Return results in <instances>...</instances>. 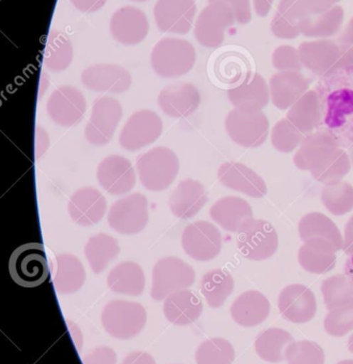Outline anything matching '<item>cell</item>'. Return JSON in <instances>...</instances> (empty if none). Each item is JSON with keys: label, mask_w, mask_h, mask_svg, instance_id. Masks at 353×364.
I'll return each instance as SVG.
<instances>
[{"label": "cell", "mask_w": 353, "mask_h": 364, "mask_svg": "<svg viewBox=\"0 0 353 364\" xmlns=\"http://www.w3.org/2000/svg\"><path fill=\"white\" fill-rule=\"evenodd\" d=\"M322 123L341 146L353 149V68H342L320 85Z\"/></svg>", "instance_id": "cell-1"}, {"label": "cell", "mask_w": 353, "mask_h": 364, "mask_svg": "<svg viewBox=\"0 0 353 364\" xmlns=\"http://www.w3.org/2000/svg\"><path fill=\"white\" fill-rule=\"evenodd\" d=\"M139 179L147 190L162 192L176 178L179 160L176 154L167 147H155L142 154L137 160Z\"/></svg>", "instance_id": "cell-2"}, {"label": "cell", "mask_w": 353, "mask_h": 364, "mask_svg": "<svg viewBox=\"0 0 353 364\" xmlns=\"http://www.w3.org/2000/svg\"><path fill=\"white\" fill-rule=\"evenodd\" d=\"M9 272L13 282L23 288H36L44 284L49 276L44 245L27 243L17 247L9 260Z\"/></svg>", "instance_id": "cell-3"}, {"label": "cell", "mask_w": 353, "mask_h": 364, "mask_svg": "<svg viewBox=\"0 0 353 364\" xmlns=\"http://www.w3.org/2000/svg\"><path fill=\"white\" fill-rule=\"evenodd\" d=\"M147 320V311L142 305L123 299L110 301L102 312L105 331L119 340H130L138 336Z\"/></svg>", "instance_id": "cell-4"}, {"label": "cell", "mask_w": 353, "mask_h": 364, "mask_svg": "<svg viewBox=\"0 0 353 364\" xmlns=\"http://www.w3.org/2000/svg\"><path fill=\"white\" fill-rule=\"evenodd\" d=\"M194 280V269L185 261L176 257L160 259L152 272V299L164 301L172 293L191 287Z\"/></svg>", "instance_id": "cell-5"}, {"label": "cell", "mask_w": 353, "mask_h": 364, "mask_svg": "<svg viewBox=\"0 0 353 364\" xmlns=\"http://www.w3.org/2000/svg\"><path fill=\"white\" fill-rule=\"evenodd\" d=\"M196 53L186 41L164 38L154 48L152 66L164 78H175L187 74L194 68Z\"/></svg>", "instance_id": "cell-6"}, {"label": "cell", "mask_w": 353, "mask_h": 364, "mask_svg": "<svg viewBox=\"0 0 353 364\" xmlns=\"http://www.w3.org/2000/svg\"><path fill=\"white\" fill-rule=\"evenodd\" d=\"M149 223V203L140 193H134L119 199L111 205L108 224L123 235H132L144 230Z\"/></svg>", "instance_id": "cell-7"}, {"label": "cell", "mask_w": 353, "mask_h": 364, "mask_svg": "<svg viewBox=\"0 0 353 364\" xmlns=\"http://www.w3.org/2000/svg\"><path fill=\"white\" fill-rule=\"evenodd\" d=\"M237 245L239 252L249 260H265L277 250V231L265 220H246L239 228Z\"/></svg>", "instance_id": "cell-8"}, {"label": "cell", "mask_w": 353, "mask_h": 364, "mask_svg": "<svg viewBox=\"0 0 353 364\" xmlns=\"http://www.w3.org/2000/svg\"><path fill=\"white\" fill-rule=\"evenodd\" d=\"M122 113L121 104L115 98H96L85 129L88 142L96 146H102L110 142L121 121Z\"/></svg>", "instance_id": "cell-9"}, {"label": "cell", "mask_w": 353, "mask_h": 364, "mask_svg": "<svg viewBox=\"0 0 353 364\" xmlns=\"http://www.w3.org/2000/svg\"><path fill=\"white\" fill-rule=\"evenodd\" d=\"M164 125L157 113L140 110L130 115L120 134V144L126 151H137L154 142L162 136Z\"/></svg>", "instance_id": "cell-10"}, {"label": "cell", "mask_w": 353, "mask_h": 364, "mask_svg": "<svg viewBox=\"0 0 353 364\" xmlns=\"http://www.w3.org/2000/svg\"><path fill=\"white\" fill-rule=\"evenodd\" d=\"M234 12L226 2H211L201 13L196 26V38L211 48L219 47L226 38V30L234 25Z\"/></svg>", "instance_id": "cell-11"}, {"label": "cell", "mask_w": 353, "mask_h": 364, "mask_svg": "<svg viewBox=\"0 0 353 364\" xmlns=\"http://www.w3.org/2000/svg\"><path fill=\"white\" fill-rule=\"evenodd\" d=\"M181 246L186 254L194 260L211 261L221 250V233L211 223L199 220L184 229Z\"/></svg>", "instance_id": "cell-12"}, {"label": "cell", "mask_w": 353, "mask_h": 364, "mask_svg": "<svg viewBox=\"0 0 353 364\" xmlns=\"http://www.w3.org/2000/svg\"><path fill=\"white\" fill-rule=\"evenodd\" d=\"M302 66L320 76H330L342 68L343 50L334 41L303 42L298 48Z\"/></svg>", "instance_id": "cell-13"}, {"label": "cell", "mask_w": 353, "mask_h": 364, "mask_svg": "<svg viewBox=\"0 0 353 364\" xmlns=\"http://www.w3.org/2000/svg\"><path fill=\"white\" fill-rule=\"evenodd\" d=\"M87 102L76 87L64 85L58 87L47 102V113L58 125L72 127L83 119Z\"/></svg>", "instance_id": "cell-14"}, {"label": "cell", "mask_w": 353, "mask_h": 364, "mask_svg": "<svg viewBox=\"0 0 353 364\" xmlns=\"http://www.w3.org/2000/svg\"><path fill=\"white\" fill-rule=\"evenodd\" d=\"M278 305L283 318L294 324L309 323L317 312L315 295L302 284H292L283 289Z\"/></svg>", "instance_id": "cell-15"}, {"label": "cell", "mask_w": 353, "mask_h": 364, "mask_svg": "<svg viewBox=\"0 0 353 364\" xmlns=\"http://www.w3.org/2000/svg\"><path fill=\"white\" fill-rule=\"evenodd\" d=\"M98 181L109 194H127L136 184V173L130 160L122 156L105 158L98 168Z\"/></svg>", "instance_id": "cell-16"}, {"label": "cell", "mask_w": 353, "mask_h": 364, "mask_svg": "<svg viewBox=\"0 0 353 364\" xmlns=\"http://www.w3.org/2000/svg\"><path fill=\"white\" fill-rule=\"evenodd\" d=\"M68 210L75 224L83 227L93 226L104 218L107 200L100 191L92 186H85L70 196Z\"/></svg>", "instance_id": "cell-17"}, {"label": "cell", "mask_w": 353, "mask_h": 364, "mask_svg": "<svg viewBox=\"0 0 353 364\" xmlns=\"http://www.w3.org/2000/svg\"><path fill=\"white\" fill-rule=\"evenodd\" d=\"M81 81L91 91L121 94L130 89L132 76L121 66L98 64L83 70Z\"/></svg>", "instance_id": "cell-18"}, {"label": "cell", "mask_w": 353, "mask_h": 364, "mask_svg": "<svg viewBox=\"0 0 353 364\" xmlns=\"http://www.w3.org/2000/svg\"><path fill=\"white\" fill-rule=\"evenodd\" d=\"M199 90L191 83H176L164 87L158 96V106L168 117H190L200 106Z\"/></svg>", "instance_id": "cell-19"}, {"label": "cell", "mask_w": 353, "mask_h": 364, "mask_svg": "<svg viewBox=\"0 0 353 364\" xmlns=\"http://www.w3.org/2000/svg\"><path fill=\"white\" fill-rule=\"evenodd\" d=\"M209 201L207 191L200 181L184 179L169 197L171 212L181 220L194 218Z\"/></svg>", "instance_id": "cell-20"}, {"label": "cell", "mask_w": 353, "mask_h": 364, "mask_svg": "<svg viewBox=\"0 0 353 364\" xmlns=\"http://www.w3.org/2000/svg\"><path fill=\"white\" fill-rule=\"evenodd\" d=\"M203 311V303L194 291L184 289L164 299V314L171 324L187 326L194 324Z\"/></svg>", "instance_id": "cell-21"}, {"label": "cell", "mask_w": 353, "mask_h": 364, "mask_svg": "<svg viewBox=\"0 0 353 364\" xmlns=\"http://www.w3.org/2000/svg\"><path fill=\"white\" fill-rule=\"evenodd\" d=\"M270 314L268 299L258 291H248L239 295L232 307L231 316L236 324L243 327H254L262 324Z\"/></svg>", "instance_id": "cell-22"}, {"label": "cell", "mask_w": 353, "mask_h": 364, "mask_svg": "<svg viewBox=\"0 0 353 364\" xmlns=\"http://www.w3.org/2000/svg\"><path fill=\"white\" fill-rule=\"evenodd\" d=\"M309 89L307 79L296 70L280 72L270 79V92L273 102L278 108L286 109Z\"/></svg>", "instance_id": "cell-23"}, {"label": "cell", "mask_w": 353, "mask_h": 364, "mask_svg": "<svg viewBox=\"0 0 353 364\" xmlns=\"http://www.w3.org/2000/svg\"><path fill=\"white\" fill-rule=\"evenodd\" d=\"M256 106H241L228 113L226 119V128L228 136L237 144L245 147H254L262 144L258 140L255 126Z\"/></svg>", "instance_id": "cell-24"}, {"label": "cell", "mask_w": 353, "mask_h": 364, "mask_svg": "<svg viewBox=\"0 0 353 364\" xmlns=\"http://www.w3.org/2000/svg\"><path fill=\"white\" fill-rule=\"evenodd\" d=\"M85 282V267L76 256L72 254L56 256L53 286L59 294H73L80 290Z\"/></svg>", "instance_id": "cell-25"}, {"label": "cell", "mask_w": 353, "mask_h": 364, "mask_svg": "<svg viewBox=\"0 0 353 364\" xmlns=\"http://www.w3.org/2000/svg\"><path fill=\"white\" fill-rule=\"evenodd\" d=\"M107 284L117 294L139 296L145 288L144 272L138 263L124 261L111 269Z\"/></svg>", "instance_id": "cell-26"}, {"label": "cell", "mask_w": 353, "mask_h": 364, "mask_svg": "<svg viewBox=\"0 0 353 364\" xmlns=\"http://www.w3.org/2000/svg\"><path fill=\"white\" fill-rule=\"evenodd\" d=\"M211 218L228 231H238L246 220L252 216L251 207L239 197L228 196L219 199L211 208Z\"/></svg>", "instance_id": "cell-27"}, {"label": "cell", "mask_w": 353, "mask_h": 364, "mask_svg": "<svg viewBox=\"0 0 353 364\" xmlns=\"http://www.w3.org/2000/svg\"><path fill=\"white\" fill-rule=\"evenodd\" d=\"M345 12L341 6L320 14L305 15L299 21V31L307 38H328L341 30Z\"/></svg>", "instance_id": "cell-28"}, {"label": "cell", "mask_w": 353, "mask_h": 364, "mask_svg": "<svg viewBox=\"0 0 353 364\" xmlns=\"http://www.w3.org/2000/svg\"><path fill=\"white\" fill-rule=\"evenodd\" d=\"M121 248L115 237L98 233L89 239L85 246V256L94 274H100L119 256Z\"/></svg>", "instance_id": "cell-29"}, {"label": "cell", "mask_w": 353, "mask_h": 364, "mask_svg": "<svg viewBox=\"0 0 353 364\" xmlns=\"http://www.w3.org/2000/svg\"><path fill=\"white\" fill-rule=\"evenodd\" d=\"M294 341V337L282 328H269L256 338L254 348L260 359L269 363L285 360V352Z\"/></svg>", "instance_id": "cell-30"}, {"label": "cell", "mask_w": 353, "mask_h": 364, "mask_svg": "<svg viewBox=\"0 0 353 364\" xmlns=\"http://www.w3.org/2000/svg\"><path fill=\"white\" fill-rule=\"evenodd\" d=\"M233 276L224 269L209 271L201 279L200 289L209 307L217 309L223 306L228 297L234 291Z\"/></svg>", "instance_id": "cell-31"}, {"label": "cell", "mask_w": 353, "mask_h": 364, "mask_svg": "<svg viewBox=\"0 0 353 364\" xmlns=\"http://www.w3.org/2000/svg\"><path fill=\"white\" fill-rule=\"evenodd\" d=\"M214 73L222 85H241L250 77L249 62L241 53L228 51L217 58Z\"/></svg>", "instance_id": "cell-32"}, {"label": "cell", "mask_w": 353, "mask_h": 364, "mask_svg": "<svg viewBox=\"0 0 353 364\" xmlns=\"http://www.w3.org/2000/svg\"><path fill=\"white\" fill-rule=\"evenodd\" d=\"M231 102L236 107L256 106L263 108L268 102V87L260 75H254L228 93Z\"/></svg>", "instance_id": "cell-33"}, {"label": "cell", "mask_w": 353, "mask_h": 364, "mask_svg": "<svg viewBox=\"0 0 353 364\" xmlns=\"http://www.w3.org/2000/svg\"><path fill=\"white\" fill-rule=\"evenodd\" d=\"M301 16L294 0H280L275 16L271 21L273 36L282 40H293L300 36L299 21Z\"/></svg>", "instance_id": "cell-34"}, {"label": "cell", "mask_w": 353, "mask_h": 364, "mask_svg": "<svg viewBox=\"0 0 353 364\" xmlns=\"http://www.w3.org/2000/svg\"><path fill=\"white\" fill-rule=\"evenodd\" d=\"M218 178L224 186L245 193L247 195L256 197L254 182L260 181L255 173L243 164L228 162L222 164L218 171Z\"/></svg>", "instance_id": "cell-35"}, {"label": "cell", "mask_w": 353, "mask_h": 364, "mask_svg": "<svg viewBox=\"0 0 353 364\" xmlns=\"http://www.w3.org/2000/svg\"><path fill=\"white\" fill-rule=\"evenodd\" d=\"M322 291L329 311L353 304V282L349 277L328 278L322 282Z\"/></svg>", "instance_id": "cell-36"}, {"label": "cell", "mask_w": 353, "mask_h": 364, "mask_svg": "<svg viewBox=\"0 0 353 364\" xmlns=\"http://www.w3.org/2000/svg\"><path fill=\"white\" fill-rule=\"evenodd\" d=\"M234 359V346L223 338L206 340L196 352L198 364H232Z\"/></svg>", "instance_id": "cell-37"}, {"label": "cell", "mask_w": 353, "mask_h": 364, "mask_svg": "<svg viewBox=\"0 0 353 364\" xmlns=\"http://www.w3.org/2000/svg\"><path fill=\"white\" fill-rule=\"evenodd\" d=\"M288 364H325L326 357L320 344L313 341L293 342L285 352Z\"/></svg>", "instance_id": "cell-38"}, {"label": "cell", "mask_w": 353, "mask_h": 364, "mask_svg": "<svg viewBox=\"0 0 353 364\" xmlns=\"http://www.w3.org/2000/svg\"><path fill=\"white\" fill-rule=\"evenodd\" d=\"M329 335L335 338L344 337L353 331V304L332 310L327 314L324 323Z\"/></svg>", "instance_id": "cell-39"}, {"label": "cell", "mask_w": 353, "mask_h": 364, "mask_svg": "<svg viewBox=\"0 0 353 364\" xmlns=\"http://www.w3.org/2000/svg\"><path fill=\"white\" fill-rule=\"evenodd\" d=\"M273 64L281 72L299 70L302 68L298 49L290 45H281L273 53Z\"/></svg>", "instance_id": "cell-40"}, {"label": "cell", "mask_w": 353, "mask_h": 364, "mask_svg": "<svg viewBox=\"0 0 353 364\" xmlns=\"http://www.w3.org/2000/svg\"><path fill=\"white\" fill-rule=\"evenodd\" d=\"M339 1L341 0H294L301 17L326 12Z\"/></svg>", "instance_id": "cell-41"}, {"label": "cell", "mask_w": 353, "mask_h": 364, "mask_svg": "<svg viewBox=\"0 0 353 364\" xmlns=\"http://www.w3.org/2000/svg\"><path fill=\"white\" fill-rule=\"evenodd\" d=\"M209 4L222 1L228 4L234 12L236 21L241 25L250 23L252 19L251 1L250 0H209Z\"/></svg>", "instance_id": "cell-42"}, {"label": "cell", "mask_w": 353, "mask_h": 364, "mask_svg": "<svg viewBox=\"0 0 353 364\" xmlns=\"http://www.w3.org/2000/svg\"><path fill=\"white\" fill-rule=\"evenodd\" d=\"M83 364H117V355L110 348L100 346L83 358Z\"/></svg>", "instance_id": "cell-43"}, {"label": "cell", "mask_w": 353, "mask_h": 364, "mask_svg": "<svg viewBox=\"0 0 353 364\" xmlns=\"http://www.w3.org/2000/svg\"><path fill=\"white\" fill-rule=\"evenodd\" d=\"M122 364H156V361L147 353L134 352L128 355Z\"/></svg>", "instance_id": "cell-44"}, {"label": "cell", "mask_w": 353, "mask_h": 364, "mask_svg": "<svg viewBox=\"0 0 353 364\" xmlns=\"http://www.w3.org/2000/svg\"><path fill=\"white\" fill-rule=\"evenodd\" d=\"M339 45L342 49L353 47V17L346 26L345 29L343 30V33L339 36Z\"/></svg>", "instance_id": "cell-45"}, {"label": "cell", "mask_w": 353, "mask_h": 364, "mask_svg": "<svg viewBox=\"0 0 353 364\" xmlns=\"http://www.w3.org/2000/svg\"><path fill=\"white\" fill-rule=\"evenodd\" d=\"M252 1H253L254 10H255L256 14L260 17L268 15L273 4V0H252Z\"/></svg>", "instance_id": "cell-46"}, {"label": "cell", "mask_w": 353, "mask_h": 364, "mask_svg": "<svg viewBox=\"0 0 353 364\" xmlns=\"http://www.w3.org/2000/svg\"><path fill=\"white\" fill-rule=\"evenodd\" d=\"M342 50H343L342 68H353V47L342 49Z\"/></svg>", "instance_id": "cell-47"}, {"label": "cell", "mask_w": 353, "mask_h": 364, "mask_svg": "<svg viewBox=\"0 0 353 364\" xmlns=\"http://www.w3.org/2000/svg\"><path fill=\"white\" fill-rule=\"evenodd\" d=\"M346 272H347L348 277H349L353 282V250L352 256L348 259L347 264H346Z\"/></svg>", "instance_id": "cell-48"}, {"label": "cell", "mask_w": 353, "mask_h": 364, "mask_svg": "<svg viewBox=\"0 0 353 364\" xmlns=\"http://www.w3.org/2000/svg\"><path fill=\"white\" fill-rule=\"evenodd\" d=\"M348 350L353 354V333L352 337L349 338V340H348Z\"/></svg>", "instance_id": "cell-49"}, {"label": "cell", "mask_w": 353, "mask_h": 364, "mask_svg": "<svg viewBox=\"0 0 353 364\" xmlns=\"http://www.w3.org/2000/svg\"><path fill=\"white\" fill-rule=\"evenodd\" d=\"M337 364H353V359H352V360H343Z\"/></svg>", "instance_id": "cell-50"}]
</instances>
